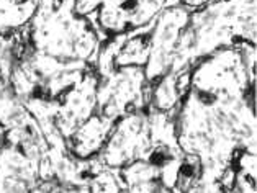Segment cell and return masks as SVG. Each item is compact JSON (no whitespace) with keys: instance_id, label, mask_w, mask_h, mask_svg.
I'll return each instance as SVG.
<instances>
[{"instance_id":"obj_1","label":"cell","mask_w":257,"mask_h":193,"mask_svg":"<svg viewBox=\"0 0 257 193\" xmlns=\"http://www.w3.org/2000/svg\"><path fill=\"white\" fill-rule=\"evenodd\" d=\"M255 46V0H211L192 10L171 69L195 66L223 48Z\"/></svg>"},{"instance_id":"obj_2","label":"cell","mask_w":257,"mask_h":193,"mask_svg":"<svg viewBox=\"0 0 257 193\" xmlns=\"http://www.w3.org/2000/svg\"><path fill=\"white\" fill-rule=\"evenodd\" d=\"M97 113L110 120L138 110L148 108L151 84L148 82L144 67L140 66H111L97 71Z\"/></svg>"},{"instance_id":"obj_3","label":"cell","mask_w":257,"mask_h":193,"mask_svg":"<svg viewBox=\"0 0 257 193\" xmlns=\"http://www.w3.org/2000/svg\"><path fill=\"white\" fill-rule=\"evenodd\" d=\"M151 147V116L148 108H144L124 115L115 121L98 157L111 169H121L130 162L146 159Z\"/></svg>"},{"instance_id":"obj_4","label":"cell","mask_w":257,"mask_h":193,"mask_svg":"<svg viewBox=\"0 0 257 193\" xmlns=\"http://www.w3.org/2000/svg\"><path fill=\"white\" fill-rule=\"evenodd\" d=\"M190 14V9L177 4L164 9L154 20L151 28L149 58L144 66V74L149 84H154L171 71L179 38L189 23Z\"/></svg>"},{"instance_id":"obj_5","label":"cell","mask_w":257,"mask_h":193,"mask_svg":"<svg viewBox=\"0 0 257 193\" xmlns=\"http://www.w3.org/2000/svg\"><path fill=\"white\" fill-rule=\"evenodd\" d=\"M180 0H103L98 10L100 28L111 36L151 25L162 10Z\"/></svg>"},{"instance_id":"obj_6","label":"cell","mask_w":257,"mask_h":193,"mask_svg":"<svg viewBox=\"0 0 257 193\" xmlns=\"http://www.w3.org/2000/svg\"><path fill=\"white\" fill-rule=\"evenodd\" d=\"M97 85L98 74L90 69L84 77L74 84L64 95L51 105L54 124L59 134L67 139L87 118H90L97 110Z\"/></svg>"},{"instance_id":"obj_7","label":"cell","mask_w":257,"mask_h":193,"mask_svg":"<svg viewBox=\"0 0 257 193\" xmlns=\"http://www.w3.org/2000/svg\"><path fill=\"white\" fill-rule=\"evenodd\" d=\"M40 164L10 142L0 146V191H35Z\"/></svg>"},{"instance_id":"obj_8","label":"cell","mask_w":257,"mask_h":193,"mask_svg":"<svg viewBox=\"0 0 257 193\" xmlns=\"http://www.w3.org/2000/svg\"><path fill=\"white\" fill-rule=\"evenodd\" d=\"M113 120L95 111L66 139L69 152L77 159H90L98 155L113 129Z\"/></svg>"},{"instance_id":"obj_9","label":"cell","mask_w":257,"mask_h":193,"mask_svg":"<svg viewBox=\"0 0 257 193\" xmlns=\"http://www.w3.org/2000/svg\"><path fill=\"white\" fill-rule=\"evenodd\" d=\"M192 69L193 66L171 69L159 80L151 84L148 107L159 111H171L179 108L190 89Z\"/></svg>"},{"instance_id":"obj_10","label":"cell","mask_w":257,"mask_h":193,"mask_svg":"<svg viewBox=\"0 0 257 193\" xmlns=\"http://www.w3.org/2000/svg\"><path fill=\"white\" fill-rule=\"evenodd\" d=\"M118 172L124 191H167L161 182V169L149 160H135L123 165Z\"/></svg>"},{"instance_id":"obj_11","label":"cell","mask_w":257,"mask_h":193,"mask_svg":"<svg viewBox=\"0 0 257 193\" xmlns=\"http://www.w3.org/2000/svg\"><path fill=\"white\" fill-rule=\"evenodd\" d=\"M41 0H0V35L20 30L33 20Z\"/></svg>"},{"instance_id":"obj_12","label":"cell","mask_w":257,"mask_h":193,"mask_svg":"<svg viewBox=\"0 0 257 193\" xmlns=\"http://www.w3.org/2000/svg\"><path fill=\"white\" fill-rule=\"evenodd\" d=\"M27 45L18 43L15 35H0V80L10 82L12 69Z\"/></svg>"},{"instance_id":"obj_13","label":"cell","mask_w":257,"mask_h":193,"mask_svg":"<svg viewBox=\"0 0 257 193\" xmlns=\"http://www.w3.org/2000/svg\"><path fill=\"white\" fill-rule=\"evenodd\" d=\"M102 2L103 0H76V12L79 15L87 17V15H90L92 12H95Z\"/></svg>"},{"instance_id":"obj_14","label":"cell","mask_w":257,"mask_h":193,"mask_svg":"<svg viewBox=\"0 0 257 193\" xmlns=\"http://www.w3.org/2000/svg\"><path fill=\"white\" fill-rule=\"evenodd\" d=\"M211 2V0H180V4L184 5V7L190 9V10H195L198 7H203L205 4Z\"/></svg>"}]
</instances>
